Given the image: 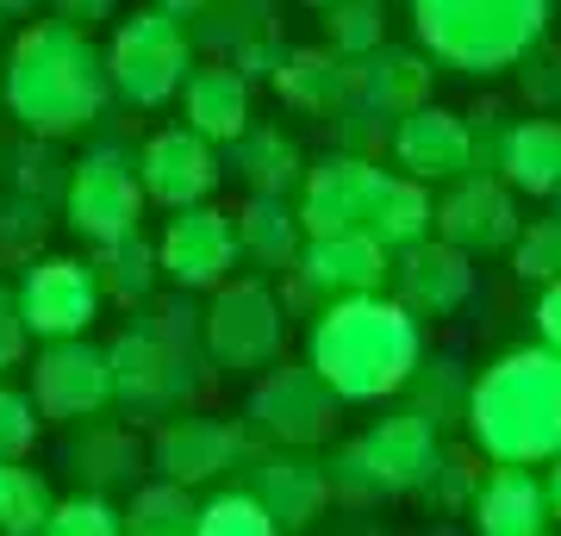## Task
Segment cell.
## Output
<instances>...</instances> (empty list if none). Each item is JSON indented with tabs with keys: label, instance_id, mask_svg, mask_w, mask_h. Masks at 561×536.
Masks as SVG:
<instances>
[{
	"label": "cell",
	"instance_id": "obj_1",
	"mask_svg": "<svg viewBox=\"0 0 561 536\" xmlns=\"http://www.w3.org/2000/svg\"><path fill=\"white\" fill-rule=\"evenodd\" d=\"M0 100L7 113L32 132V138H76L81 125H94L113 100L106 81V50H94V38L81 25L38 20L25 25L7 62H0Z\"/></svg>",
	"mask_w": 561,
	"mask_h": 536
},
{
	"label": "cell",
	"instance_id": "obj_2",
	"mask_svg": "<svg viewBox=\"0 0 561 536\" xmlns=\"http://www.w3.org/2000/svg\"><path fill=\"white\" fill-rule=\"evenodd\" d=\"M312 368L337 399H375L393 394L412 375V324L400 306L381 299H343L312 331Z\"/></svg>",
	"mask_w": 561,
	"mask_h": 536
},
{
	"label": "cell",
	"instance_id": "obj_3",
	"mask_svg": "<svg viewBox=\"0 0 561 536\" xmlns=\"http://www.w3.org/2000/svg\"><path fill=\"white\" fill-rule=\"evenodd\" d=\"M138 219H144V181H138L131 150L101 144V150H88L81 162H69V181H62V225H69L81 243L106 250V243L131 238Z\"/></svg>",
	"mask_w": 561,
	"mask_h": 536
},
{
	"label": "cell",
	"instance_id": "obj_4",
	"mask_svg": "<svg viewBox=\"0 0 561 536\" xmlns=\"http://www.w3.org/2000/svg\"><path fill=\"white\" fill-rule=\"evenodd\" d=\"M194 76V57H187V32L181 20H169L162 7H144L131 20H119L113 44H106V81L113 94L131 100V106H162L175 100Z\"/></svg>",
	"mask_w": 561,
	"mask_h": 536
},
{
	"label": "cell",
	"instance_id": "obj_5",
	"mask_svg": "<svg viewBox=\"0 0 561 536\" xmlns=\"http://www.w3.org/2000/svg\"><path fill=\"white\" fill-rule=\"evenodd\" d=\"M20 318L25 331L44 343H69V338H88V324L101 318L106 306V287L94 275V262L81 256H44L20 275Z\"/></svg>",
	"mask_w": 561,
	"mask_h": 536
},
{
	"label": "cell",
	"instance_id": "obj_6",
	"mask_svg": "<svg viewBox=\"0 0 561 536\" xmlns=\"http://www.w3.org/2000/svg\"><path fill=\"white\" fill-rule=\"evenodd\" d=\"M32 406L50 424H88L113 406V362L101 343L69 338L44 343V356L32 362Z\"/></svg>",
	"mask_w": 561,
	"mask_h": 536
},
{
	"label": "cell",
	"instance_id": "obj_7",
	"mask_svg": "<svg viewBox=\"0 0 561 536\" xmlns=\"http://www.w3.org/2000/svg\"><path fill=\"white\" fill-rule=\"evenodd\" d=\"M138 181H144V199H157L169 213H187V206H201V199L219 187V150H213V138H201L194 125L157 132V138L138 150Z\"/></svg>",
	"mask_w": 561,
	"mask_h": 536
},
{
	"label": "cell",
	"instance_id": "obj_8",
	"mask_svg": "<svg viewBox=\"0 0 561 536\" xmlns=\"http://www.w3.org/2000/svg\"><path fill=\"white\" fill-rule=\"evenodd\" d=\"M238 262V225L213 206H187L162 225L157 238V269L175 287H219L225 269Z\"/></svg>",
	"mask_w": 561,
	"mask_h": 536
},
{
	"label": "cell",
	"instance_id": "obj_9",
	"mask_svg": "<svg viewBox=\"0 0 561 536\" xmlns=\"http://www.w3.org/2000/svg\"><path fill=\"white\" fill-rule=\"evenodd\" d=\"M206 350L225 362V368H262L275 362L280 350V306L262 294L256 281H238L213 299L206 312Z\"/></svg>",
	"mask_w": 561,
	"mask_h": 536
},
{
	"label": "cell",
	"instance_id": "obj_10",
	"mask_svg": "<svg viewBox=\"0 0 561 536\" xmlns=\"http://www.w3.org/2000/svg\"><path fill=\"white\" fill-rule=\"evenodd\" d=\"M250 418L280 443H319L337 424V394L324 387L319 368H275L250 399Z\"/></svg>",
	"mask_w": 561,
	"mask_h": 536
},
{
	"label": "cell",
	"instance_id": "obj_11",
	"mask_svg": "<svg viewBox=\"0 0 561 536\" xmlns=\"http://www.w3.org/2000/svg\"><path fill=\"white\" fill-rule=\"evenodd\" d=\"M113 399L131 406V412H169L181 394H187V375H181V350L162 331H125L113 350Z\"/></svg>",
	"mask_w": 561,
	"mask_h": 536
},
{
	"label": "cell",
	"instance_id": "obj_12",
	"mask_svg": "<svg viewBox=\"0 0 561 536\" xmlns=\"http://www.w3.org/2000/svg\"><path fill=\"white\" fill-rule=\"evenodd\" d=\"M375 187H381V169L368 162H319L306 175V199H300V225L312 238H337V231H362L368 225V206H375Z\"/></svg>",
	"mask_w": 561,
	"mask_h": 536
},
{
	"label": "cell",
	"instance_id": "obj_13",
	"mask_svg": "<svg viewBox=\"0 0 561 536\" xmlns=\"http://www.w3.org/2000/svg\"><path fill=\"white\" fill-rule=\"evenodd\" d=\"M238 456V431L219 424V418H169L157 431V461L162 480H175V487H194V480H213L225 461Z\"/></svg>",
	"mask_w": 561,
	"mask_h": 536
},
{
	"label": "cell",
	"instance_id": "obj_14",
	"mask_svg": "<svg viewBox=\"0 0 561 536\" xmlns=\"http://www.w3.org/2000/svg\"><path fill=\"white\" fill-rule=\"evenodd\" d=\"M431 456H437V443L424 431V418H393L350 449V468H362L368 487H412L431 475Z\"/></svg>",
	"mask_w": 561,
	"mask_h": 536
},
{
	"label": "cell",
	"instance_id": "obj_15",
	"mask_svg": "<svg viewBox=\"0 0 561 536\" xmlns=\"http://www.w3.org/2000/svg\"><path fill=\"white\" fill-rule=\"evenodd\" d=\"M181 106H187V125L213 144H238L250 132V81L238 69H225V62L194 69L187 88H181Z\"/></svg>",
	"mask_w": 561,
	"mask_h": 536
},
{
	"label": "cell",
	"instance_id": "obj_16",
	"mask_svg": "<svg viewBox=\"0 0 561 536\" xmlns=\"http://www.w3.org/2000/svg\"><path fill=\"white\" fill-rule=\"evenodd\" d=\"M324 493H331V475H324L319 461H300V456L262 461V475H256V499L268 505V517H275L280 531L312 524V512L324 505Z\"/></svg>",
	"mask_w": 561,
	"mask_h": 536
},
{
	"label": "cell",
	"instance_id": "obj_17",
	"mask_svg": "<svg viewBox=\"0 0 561 536\" xmlns=\"http://www.w3.org/2000/svg\"><path fill=\"white\" fill-rule=\"evenodd\" d=\"M306 281H312V287H331V294L362 299L375 281H381V243L362 238V231L312 238V250H306Z\"/></svg>",
	"mask_w": 561,
	"mask_h": 536
},
{
	"label": "cell",
	"instance_id": "obj_18",
	"mask_svg": "<svg viewBox=\"0 0 561 536\" xmlns=\"http://www.w3.org/2000/svg\"><path fill=\"white\" fill-rule=\"evenodd\" d=\"M62 468H76V480H88V487H113V480L138 475V443L125 437V431L81 424V437L62 449Z\"/></svg>",
	"mask_w": 561,
	"mask_h": 536
},
{
	"label": "cell",
	"instance_id": "obj_19",
	"mask_svg": "<svg viewBox=\"0 0 561 536\" xmlns=\"http://www.w3.org/2000/svg\"><path fill=\"white\" fill-rule=\"evenodd\" d=\"M231 169H238L256 194H280V187L300 181V150L280 138V132H243V138L231 144Z\"/></svg>",
	"mask_w": 561,
	"mask_h": 536
},
{
	"label": "cell",
	"instance_id": "obj_20",
	"mask_svg": "<svg viewBox=\"0 0 561 536\" xmlns=\"http://www.w3.org/2000/svg\"><path fill=\"white\" fill-rule=\"evenodd\" d=\"M275 88H280L287 106H300V113H324V106L350 88V76H343L337 57H324V50H300V57H287L275 69Z\"/></svg>",
	"mask_w": 561,
	"mask_h": 536
},
{
	"label": "cell",
	"instance_id": "obj_21",
	"mask_svg": "<svg viewBox=\"0 0 561 536\" xmlns=\"http://www.w3.org/2000/svg\"><path fill=\"white\" fill-rule=\"evenodd\" d=\"M94 275H101V287L113 299H125V306H144L150 299V287H157V243H144L138 231L131 238H119V243H106L101 250V262H94Z\"/></svg>",
	"mask_w": 561,
	"mask_h": 536
},
{
	"label": "cell",
	"instance_id": "obj_22",
	"mask_svg": "<svg viewBox=\"0 0 561 536\" xmlns=\"http://www.w3.org/2000/svg\"><path fill=\"white\" fill-rule=\"evenodd\" d=\"M461 132L449 125V113H412L405 119V132H400V157H405V169L412 175H449L461 162Z\"/></svg>",
	"mask_w": 561,
	"mask_h": 536
},
{
	"label": "cell",
	"instance_id": "obj_23",
	"mask_svg": "<svg viewBox=\"0 0 561 536\" xmlns=\"http://www.w3.org/2000/svg\"><path fill=\"white\" fill-rule=\"evenodd\" d=\"M50 505H57V493L44 487V475H32L20 461H0V536H38Z\"/></svg>",
	"mask_w": 561,
	"mask_h": 536
},
{
	"label": "cell",
	"instance_id": "obj_24",
	"mask_svg": "<svg viewBox=\"0 0 561 536\" xmlns=\"http://www.w3.org/2000/svg\"><path fill=\"white\" fill-rule=\"evenodd\" d=\"M294 238H300V213H287L280 194H256L243 206L238 250H250V256H262V262H287L294 256Z\"/></svg>",
	"mask_w": 561,
	"mask_h": 536
},
{
	"label": "cell",
	"instance_id": "obj_25",
	"mask_svg": "<svg viewBox=\"0 0 561 536\" xmlns=\"http://www.w3.org/2000/svg\"><path fill=\"white\" fill-rule=\"evenodd\" d=\"M194 505H187V487L175 480H157V487H144L131 499V512H125V536H194Z\"/></svg>",
	"mask_w": 561,
	"mask_h": 536
},
{
	"label": "cell",
	"instance_id": "obj_26",
	"mask_svg": "<svg viewBox=\"0 0 561 536\" xmlns=\"http://www.w3.org/2000/svg\"><path fill=\"white\" fill-rule=\"evenodd\" d=\"M405 294L431 299V312H437V306H456V299L468 294V269H461V256H449V250H412V256H405Z\"/></svg>",
	"mask_w": 561,
	"mask_h": 536
},
{
	"label": "cell",
	"instance_id": "obj_27",
	"mask_svg": "<svg viewBox=\"0 0 561 536\" xmlns=\"http://www.w3.org/2000/svg\"><path fill=\"white\" fill-rule=\"evenodd\" d=\"M275 531L280 524L268 517V505L256 493H219L194 517V536H275Z\"/></svg>",
	"mask_w": 561,
	"mask_h": 536
},
{
	"label": "cell",
	"instance_id": "obj_28",
	"mask_svg": "<svg viewBox=\"0 0 561 536\" xmlns=\"http://www.w3.org/2000/svg\"><path fill=\"white\" fill-rule=\"evenodd\" d=\"M38 536H125V512H113L101 493H76L50 505Z\"/></svg>",
	"mask_w": 561,
	"mask_h": 536
},
{
	"label": "cell",
	"instance_id": "obj_29",
	"mask_svg": "<svg viewBox=\"0 0 561 536\" xmlns=\"http://www.w3.org/2000/svg\"><path fill=\"white\" fill-rule=\"evenodd\" d=\"M44 199L32 194H13L0 199V262H32V250L44 243Z\"/></svg>",
	"mask_w": 561,
	"mask_h": 536
},
{
	"label": "cell",
	"instance_id": "obj_30",
	"mask_svg": "<svg viewBox=\"0 0 561 536\" xmlns=\"http://www.w3.org/2000/svg\"><path fill=\"white\" fill-rule=\"evenodd\" d=\"M38 406H32V394H20V387H0V461H25L32 456V443H38Z\"/></svg>",
	"mask_w": 561,
	"mask_h": 536
},
{
	"label": "cell",
	"instance_id": "obj_31",
	"mask_svg": "<svg viewBox=\"0 0 561 536\" xmlns=\"http://www.w3.org/2000/svg\"><path fill=\"white\" fill-rule=\"evenodd\" d=\"M62 181H69V162H57L50 138H32L20 157V181H13V194H32V199H62Z\"/></svg>",
	"mask_w": 561,
	"mask_h": 536
},
{
	"label": "cell",
	"instance_id": "obj_32",
	"mask_svg": "<svg viewBox=\"0 0 561 536\" xmlns=\"http://www.w3.org/2000/svg\"><path fill=\"white\" fill-rule=\"evenodd\" d=\"M331 44H337V50H375V44H381L375 7H368V0H331Z\"/></svg>",
	"mask_w": 561,
	"mask_h": 536
},
{
	"label": "cell",
	"instance_id": "obj_33",
	"mask_svg": "<svg viewBox=\"0 0 561 536\" xmlns=\"http://www.w3.org/2000/svg\"><path fill=\"white\" fill-rule=\"evenodd\" d=\"M412 81H419V62L412 57H368V69H362V88L375 100H400Z\"/></svg>",
	"mask_w": 561,
	"mask_h": 536
},
{
	"label": "cell",
	"instance_id": "obj_34",
	"mask_svg": "<svg viewBox=\"0 0 561 536\" xmlns=\"http://www.w3.org/2000/svg\"><path fill=\"white\" fill-rule=\"evenodd\" d=\"M25 338L32 331H25V318H20V294L0 281V368H20L25 362Z\"/></svg>",
	"mask_w": 561,
	"mask_h": 536
},
{
	"label": "cell",
	"instance_id": "obj_35",
	"mask_svg": "<svg viewBox=\"0 0 561 536\" xmlns=\"http://www.w3.org/2000/svg\"><path fill=\"white\" fill-rule=\"evenodd\" d=\"M556 256H561V225H549L518 250V275H556Z\"/></svg>",
	"mask_w": 561,
	"mask_h": 536
},
{
	"label": "cell",
	"instance_id": "obj_36",
	"mask_svg": "<svg viewBox=\"0 0 561 536\" xmlns=\"http://www.w3.org/2000/svg\"><path fill=\"white\" fill-rule=\"evenodd\" d=\"M50 7H57L62 25H81V32L101 25V20H113V0H50Z\"/></svg>",
	"mask_w": 561,
	"mask_h": 536
},
{
	"label": "cell",
	"instance_id": "obj_37",
	"mask_svg": "<svg viewBox=\"0 0 561 536\" xmlns=\"http://www.w3.org/2000/svg\"><path fill=\"white\" fill-rule=\"evenodd\" d=\"M162 13H169V20H194V13H201L206 0H157Z\"/></svg>",
	"mask_w": 561,
	"mask_h": 536
},
{
	"label": "cell",
	"instance_id": "obj_38",
	"mask_svg": "<svg viewBox=\"0 0 561 536\" xmlns=\"http://www.w3.org/2000/svg\"><path fill=\"white\" fill-rule=\"evenodd\" d=\"M38 0H0V20H20V13H32Z\"/></svg>",
	"mask_w": 561,
	"mask_h": 536
},
{
	"label": "cell",
	"instance_id": "obj_39",
	"mask_svg": "<svg viewBox=\"0 0 561 536\" xmlns=\"http://www.w3.org/2000/svg\"><path fill=\"white\" fill-rule=\"evenodd\" d=\"M306 7H331V0H306Z\"/></svg>",
	"mask_w": 561,
	"mask_h": 536
}]
</instances>
